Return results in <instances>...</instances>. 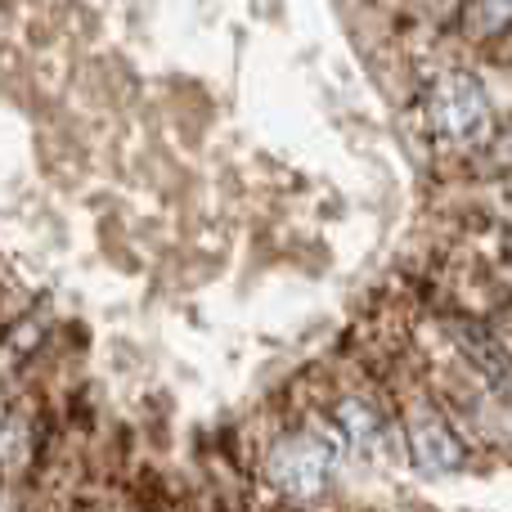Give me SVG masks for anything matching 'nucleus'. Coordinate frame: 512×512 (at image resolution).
<instances>
[{"instance_id":"1","label":"nucleus","mask_w":512,"mask_h":512,"mask_svg":"<svg viewBox=\"0 0 512 512\" xmlns=\"http://www.w3.org/2000/svg\"><path fill=\"white\" fill-rule=\"evenodd\" d=\"M387 391L409 468H418L423 477H459V472L477 468L481 459L472 450L468 432L459 427V418L450 414V405L432 382L418 378V373H400Z\"/></svg>"},{"instance_id":"2","label":"nucleus","mask_w":512,"mask_h":512,"mask_svg":"<svg viewBox=\"0 0 512 512\" xmlns=\"http://www.w3.org/2000/svg\"><path fill=\"white\" fill-rule=\"evenodd\" d=\"M346 450L333 441L315 414L279 423L261 445V481L283 499V504L310 508L337 490Z\"/></svg>"},{"instance_id":"3","label":"nucleus","mask_w":512,"mask_h":512,"mask_svg":"<svg viewBox=\"0 0 512 512\" xmlns=\"http://www.w3.org/2000/svg\"><path fill=\"white\" fill-rule=\"evenodd\" d=\"M315 418L333 432V441L346 454L360 459H387L391 450H400L396 432V409H391V391L373 387V382L346 378L333 382L324 391V400L315 405Z\"/></svg>"},{"instance_id":"4","label":"nucleus","mask_w":512,"mask_h":512,"mask_svg":"<svg viewBox=\"0 0 512 512\" xmlns=\"http://www.w3.org/2000/svg\"><path fill=\"white\" fill-rule=\"evenodd\" d=\"M436 36L450 41L454 54L490 59L512 41V0H450Z\"/></svg>"},{"instance_id":"5","label":"nucleus","mask_w":512,"mask_h":512,"mask_svg":"<svg viewBox=\"0 0 512 512\" xmlns=\"http://www.w3.org/2000/svg\"><path fill=\"white\" fill-rule=\"evenodd\" d=\"M0 512H18V508H14V499L5 495V486H0Z\"/></svg>"},{"instance_id":"6","label":"nucleus","mask_w":512,"mask_h":512,"mask_svg":"<svg viewBox=\"0 0 512 512\" xmlns=\"http://www.w3.org/2000/svg\"><path fill=\"white\" fill-rule=\"evenodd\" d=\"M427 5H436V18L445 14V5H450V0H427Z\"/></svg>"}]
</instances>
